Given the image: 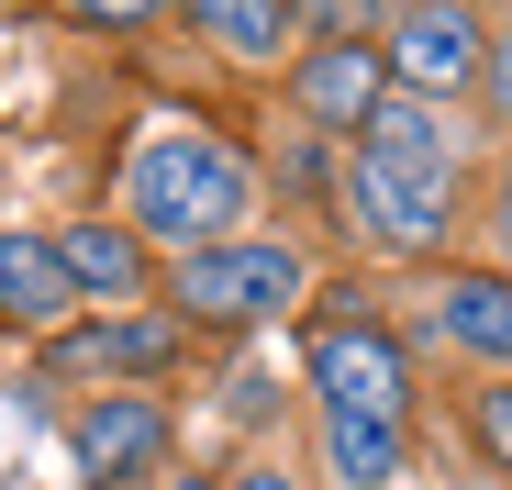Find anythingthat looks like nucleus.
<instances>
[{"instance_id":"obj_1","label":"nucleus","mask_w":512,"mask_h":490,"mask_svg":"<svg viewBox=\"0 0 512 490\" xmlns=\"http://www.w3.org/2000/svg\"><path fill=\"white\" fill-rule=\"evenodd\" d=\"M123 201H134V234H167V245H190V257H201V245L245 212V168H234L212 134H167V145L134 156Z\"/></svg>"},{"instance_id":"obj_2","label":"nucleus","mask_w":512,"mask_h":490,"mask_svg":"<svg viewBox=\"0 0 512 490\" xmlns=\"http://www.w3.org/2000/svg\"><path fill=\"white\" fill-rule=\"evenodd\" d=\"M290 301H301L290 245H201L179 268V312H201V323H256V312H290Z\"/></svg>"},{"instance_id":"obj_3","label":"nucleus","mask_w":512,"mask_h":490,"mask_svg":"<svg viewBox=\"0 0 512 490\" xmlns=\"http://www.w3.org/2000/svg\"><path fill=\"white\" fill-rule=\"evenodd\" d=\"M379 67L401 78L412 101H446L479 78V12H457V0H423V12H401V34L379 45Z\"/></svg>"},{"instance_id":"obj_4","label":"nucleus","mask_w":512,"mask_h":490,"mask_svg":"<svg viewBox=\"0 0 512 490\" xmlns=\"http://www.w3.org/2000/svg\"><path fill=\"white\" fill-rule=\"evenodd\" d=\"M312 379H323L334 413H357V424H401V346H390V335L334 323V335L312 346Z\"/></svg>"},{"instance_id":"obj_5","label":"nucleus","mask_w":512,"mask_h":490,"mask_svg":"<svg viewBox=\"0 0 512 490\" xmlns=\"http://www.w3.org/2000/svg\"><path fill=\"white\" fill-rule=\"evenodd\" d=\"M346 212L379 245H435L446 234V179H412V168H390V156H357L346 168Z\"/></svg>"},{"instance_id":"obj_6","label":"nucleus","mask_w":512,"mask_h":490,"mask_svg":"<svg viewBox=\"0 0 512 490\" xmlns=\"http://www.w3.org/2000/svg\"><path fill=\"white\" fill-rule=\"evenodd\" d=\"M156 457H167V413H156V401H134V390H101L90 413H78V468H90L101 490H112V479H145Z\"/></svg>"},{"instance_id":"obj_7","label":"nucleus","mask_w":512,"mask_h":490,"mask_svg":"<svg viewBox=\"0 0 512 490\" xmlns=\"http://www.w3.org/2000/svg\"><path fill=\"white\" fill-rule=\"evenodd\" d=\"M379 101H390V90H379V56H368V45H323V56L301 67V112H312L323 134H368Z\"/></svg>"},{"instance_id":"obj_8","label":"nucleus","mask_w":512,"mask_h":490,"mask_svg":"<svg viewBox=\"0 0 512 490\" xmlns=\"http://www.w3.org/2000/svg\"><path fill=\"white\" fill-rule=\"evenodd\" d=\"M368 156H390V168H412V179H457V134L435 123V101H379L368 112Z\"/></svg>"},{"instance_id":"obj_9","label":"nucleus","mask_w":512,"mask_h":490,"mask_svg":"<svg viewBox=\"0 0 512 490\" xmlns=\"http://www.w3.org/2000/svg\"><path fill=\"white\" fill-rule=\"evenodd\" d=\"M67 301H78V279H67L56 245L45 234H0V312L12 323H56Z\"/></svg>"},{"instance_id":"obj_10","label":"nucleus","mask_w":512,"mask_h":490,"mask_svg":"<svg viewBox=\"0 0 512 490\" xmlns=\"http://www.w3.org/2000/svg\"><path fill=\"white\" fill-rule=\"evenodd\" d=\"M56 257H67L78 290H101V301H134V290H145V245H134L123 223H78V234H56Z\"/></svg>"},{"instance_id":"obj_11","label":"nucleus","mask_w":512,"mask_h":490,"mask_svg":"<svg viewBox=\"0 0 512 490\" xmlns=\"http://www.w3.org/2000/svg\"><path fill=\"white\" fill-rule=\"evenodd\" d=\"M435 323L468 357H512V279H446L435 290Z\"/></svg>"},{"instance_id":"obj_12","label":"nucleus","mask_w":512,"mask_h":490,"mask_svg":"<svg viewBox=\"0 0 512 490\" xmlns=\"http://www.w3.org/2000/svg\"><path fill=\"white\" fill-rule=\"evenodd\" d=\"M323 457L346 490H390L401 479V424H357V413H323Z\"/></svg>"},{"instance_id":"obj_13","label":"nucleus","mask_w":512,"mask_h":490,"mask_svg":"<svg viewBox=\"0 0 512 490\" xmlns=\"http://www.w3.org/2000/svg\"><path fill=\"white\" fill-rule=\"evenodd\" d=\"M190 23L234 56H279L290 45V0H190Z\"/></svg>"},{"instance_id":"obj_14","label":"nucleus","mask_w":512,"mask_h":490,"mask_svg":"<svg viewBox=\"0 0 512 490\" xmlns=\"http://www.w3.org/2000/svg\"><path fill=\"white\" fill-rule=\"evenodd\" d=\"M167 346H179V323L167 312H134V323H101V335H78L67 368H156Z\"/></svg>"},{"instance_id":"obj_15","label":"nucleus","mask_w":512,"mask_h":490,"mask_svg":"<svg viewBox=\"0 0 512 490\" xmlns=\"http://www.w3.org/2000/svg\"><path fill=\"white\" fill-rule=\"evenodd\" d=\"M479 435H490V457L512 468V390H479Z\"/></svg>"},{"instance_id":"obj_16","label":"nucleus","mask_w":512,"mask_h":490,"mask_svg":"<svg viewBox=\"0 0 512 490\" xmlns=\"http://www.w3.org/2000/svg\"><path fill=\"white\" fill-rule=\"evenodd\" d=\"M67 12H90V23H145L156 0H67Z\"/></svg>"},{"instance_id":"obj_17","label":"nucleus","mask_w":512,"mask_h":490,"mask_svg":"<svg viewBox=\"0 0 512 490\" xmlns=\"http://www.w3.org/2000/svg\"><path fill=\"white\" fill-rule=\"evenodd\" d=\"M312 23H368V0H312Z\"/></svg>"},{"instance_id":"obj_18","label":"nucleus","mask_w":512,"mask_h":490,"mask_svg":"<svg viewBox=\"0 0 512 490\" xmlns=\"http://www.w3.org/2000/svg\"><path fill=\"white\" fill-rule=\"evenodd\" d=\"M490 90H501V123H512V45H501V67H490Z\"/></svg>"},{"instance_id":"obj_19","label":"nucleus","mask_w":512,"mask_h":490,"mask_svg":"<svg viewBox=\"0 0 512 490\" xmlns=\"http://www.w3.org/2000/svg\"><path fill=\"white\" fill-rule=\"evenodd\" d=\"M234 490H290V479H234Z\"/></svg>"},{"instance_id":"obj_20","label":"nucleus","mask_w":512,"mask_h":490,"mask_svg":"<svg viewBox=\"0 0 512 490\" xmlns=\"http://www.w3.org/2000/svg\"><path fill=\"white\" fill-rule=\"evenodd\" d=\"M501 234H512V179H501Z\"/></svg>"},{"instance_id":"obj_21","label":"nucleus","mask_w":512,"mask_h":490,"mask_svg":"<svg viewBox=\"0 0 512 490\" xmlns=\"http://www.w3.org/2000/svg\"><path fill=\"white\" fill-rule=\"evenodd\" d=\"M167 490H212V479H167Z\"/></svg>"}]
</instances>
